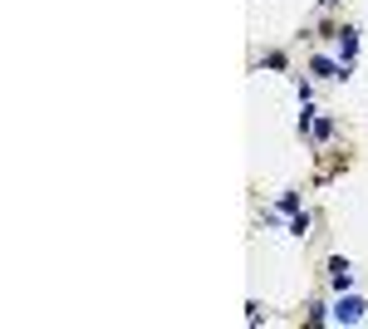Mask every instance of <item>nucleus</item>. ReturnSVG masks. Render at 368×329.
Here are the masks:
<instances>
[{"instance_id":"obj_1","label":"nucleus","mask_w":368,"mask_h":329,"mask_svg":"<svg viewBox=\"0 0 368 329\" xmlns=\"http://www.w3.org/2000/svg\"><path fill=\"white\" fill-rule=\"evenodd\" d=\"M359 310H364L359 300H344V305H339V320H349V325H354V320H359Z\"/></svg>"}]
</instances>
